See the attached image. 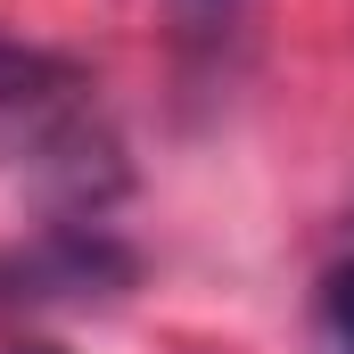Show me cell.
<instances>
[{
    "instance_id": "obj_1",
    "label": "cell",
    "mask_w": 354,
    "mask_h": 354,
    "mask_svg": "<svg viewBox=\"0 0 354 354\" xmlns=\"http://www.w3.org/2000/svg\"><path fill=\"white\" fill-rule=\"evenodd\" d=\"M91 115L83 58L0 33V165H41V149Z\"/></svg>"
},
{
    "instance_id": "obj_2",
    "label": "cell",
    "mask_w": 354,
    "mask_h": 354,
    "mask_svg": "<svg viewBox=\"0 0 354 354\" xmlns=\"http://www.w3.org/2000/svg\"><path fill=\"white\" fill-rule=\"evenodd\" d=\"M0 297H115L132 280V256L99 231V223H50L33 248H17L0 264Z\"/></svg>"
},
{
    "instance_id": "obj_3",
    "label": "cell",
    "mask_w": 354,
    "mask_h": 354,
    "mask_svg": "<svg viewBox=\"0 0 354 354\" xmlns=\"http://www.w3.org/2000/svg\"><path fill=\"white\" fill-rule=\"evenodd\" d=\"M322 330H330L338 354H354V264H338L322 280Z\"/></svg>"
},
{
    "instance_id": "obj_4",
    "label": "cell",
    "mask_w": 354,
    "mask_h": 354,
    "mask_svg": "<svg viewBox=\"0 0 354 354\" xmlns=\"http://www.w3.org/2000/svg\"><path fill=\"white\" fill-rule=\"evenodd\" d=\"M231 8H239V0H174V17H181V25H223Z\"/></svg>"
},
{
    "instance_id": "obj_5",
    "label": "cell",
    "mask_w": 354,
    "mask_h": 354,
    "mask_svg": "<svg viewBox=\"0 0 354 354\" xmlns=\"http://www.w3.org/2000/svg\"><path fill=\"white\" fill-rule=\"evenodd\" d=\"M17 354H58V346H17Z\"/></svg>"
}]
</instances>
